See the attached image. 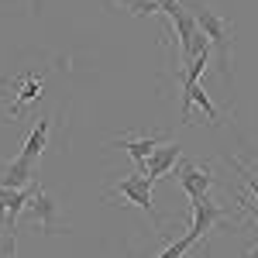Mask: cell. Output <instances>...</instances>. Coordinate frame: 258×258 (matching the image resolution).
Listing matches in <instances>:
<instances>
[{"label": "cell", "mask_w": 258, "mask_h": 258, "mask_svg": "<svg viewBox=\"0 0 258 258\" xmlns=\"http://www.w3.org/2000/svg\"><path fill=\"white\" fill-rule=\"evenodd\" d=\"M248 258H258V251H251V255H248Z\"/></svg>", "instance_id": "14"}, {"label": "cell", "mask_w": 258, "mask_h": 258, "mask_svg": "<svg viewBox=\"0 0 258 258\" xmlns=\"http://www.w3.org/2000/svg\"><path fill=\"white\" fill-rule=\"evenodd\" d=\"M35 182H38V162L18 155V159L0 165V186H4V189H28V186H35Z\"/></svg>", "instance_id": "5"}, {"label": "cell", "mask_w": 258, "mask_h": 258, "mask_svg": "<svg viewBox=\"0 0 258 258\" xmlns=\"http://www.w3.org/2000/svg\"><path fill=\"white\" fill-rule=\"evenodd\" d=\"M189 207H193V224H189V234H193L197 241H207V238H210V231L217 227L220 220H227V210H224L214 197L189 200Z\"/></svg>", "instance_id": "4"}, {"label": "cell", "mask_w": 258, "mask_h": 258, "mask_svg": "<svg viewBox=\"0 0 258 258\" xmlns=\"http://www.w3.org/2000/svg\"><path fill=\"white\" fill-rule=\"evenodd\" d=\"M120 7H127V11H135L138 18H145V14H162L159 0H117Z\"/></svg>", "instance_id": "11"}, {"label": "cell", "mask_w": 258, "mask_h": 258, "mask_svg": "<svg viewBox=\"0 0 258 258\" xmlns=\"http://www.w3.org/2000/svg\"><path fill=\"white\" fill-rule=\"evenodd\" d=\"M41 83H45V76H24V83L18 86V100L11 103V117H21V110L41 97Z\"/></svg>", "instance_id": "10"}, {"label": "cell", "mask_w": 258, "mask_h": 258, "mask_svg": "<svg viewBox=\"0 0 258 258\" xmlns=\"http://www.w3.org/2000/svg\"><path fill=\"white\" fill-rule=\"evenodd\" d=\"M231 197L238 200V203H241V210H248V217H251V220L258 224V203H255V200H251V197H244V193H231Z\"/></svg>", "instance_id": "13"}, {"label": "cell", "mask_w": 258, "mask_h": 258, "mask_svg": "<svg viewBox=\"0 0 258 258\" xmlns=\"http://www.w3.org/2000/svg\"><path fill=\"white\" fill-rule=\"evenodd\" d=\"M162 145V135H120L117 141H114V148H124L131 159H135V165H138L141 172H145V162L152 159V152Z\"/></svg>", "instance_id": "7"}, {"label": "cell", "mask_w": 258, "mask_h": 258, "mask_svg": "<svg viewBox=\"0 0 258 258\" xmlns=\"http://www.w3.org/2000/svg\"><path fill=\"white\" fill-rule=\"evenodd\" d=\"M110 197H120V200H127L131 207H141V210L152 217L155 231H159V234H165V220H162L159 214H155V207H152V179L145 176L141 169L127 172V176L120 179L114 189H107V193H103V200H110Z\"/></svg>", "instance_id": "2"}, {"label": "cell", "mask_w": 258, "mask_h": 258, "mask_svg": "<svg viewBox=\"0 0 258 258\" xmlns=\"http://www.w3.org/2000/svg\"><path fill=\"white\" fill-rule=\"evenodd\" d=\"M193 244H197V238H193V234L186 231V234H182L179 241H172V244H169V248H165L159 258H182L186 251H189V248H193Z\"/></svg>", "instance_id": "12"}, {"label": "cell", "mask_w": 258, "mask_h": 258, "mask_svg": "<svg viewBox=\"0 0 258 258\" xmlns=\"http://www.w3.org/2000/svg\"><path fill=\"white\" fill-rule=\"evenodd\" d=\"M176 179H179V186L186 189V197H189V200L210 197V189H214V182H217V176H214V169H210V165L193 162V159H179Z\"/></svg>", "instance_id": "3"}, {"label": "cell", "mask_w": 258, "mask_h": 258, "mask_svg": "<svg viewBox=\"0 0 258 258\" xmlns=\"http://www.w3.org/2000/svg\"><path fill=\"white\" fill-rule=\"evenodd\" d=\"M172 165H179V145H176V141H162L159 148L152 152V159L145 162V176L155 182V179L169 176Z\"/></svg>", "instance_id": "8"}, {"label": "cell", "mask_w": 258, "mask_h": 258, "mask_svg": "<svg viewBox=\"0 0 258 258\" xmlns=\"http://www.w3.org/2000/svg\"><path fill=\"white\" fill-rule=\"evenodd\" d=\"M28 217L35 220L45 234H55L59 231V207H55V200L48 197L41 186H38V193L31 197V203H28Z\"/></svg>", "instance_id": "6"}, {"label": "cell", "mask_w": 258, "mask_h": 258, "mask_svg": "<svg viewBox=\"0 0 258 258\" xmlns=\"http://www.w3.org/2000/svg\"><path fill=\"white\" fill-rule=\"evenodd\" d=\"M48 131H52V117H38L35 131H31V138L24 141V148H21V155L31 159V162H38V155L48 148Z\"/></svg>", "instance_id": "9"}, {"label": "cell", "mask_w": 258, "mask_h": 258, "mask_svg": "<svg viewBox=\"0 0 258 258\" xmlns=\"http://www.w3.org/2000/svg\"><path fill=\"white\" fill-rule=\"evenodd\" d=\"M182 7L193 14L197 28L207 35L210 41V52L217 55V66H220V76L227 80L231 76V48H234V24L220 14L210 0H182Z\"/></svg>", "instance_id": "1"}]
</instances>
